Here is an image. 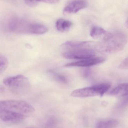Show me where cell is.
<instances>
[{"label": "cell", "mask_w": 128, "mask_h": 128, "mask_svg": "<svg viewBox=\"0 0 128 128\" xmlns=\"http://www.w3.org/2000/svg\"><path fill=\"white\" fill-rule=\"evenodd\" d=\"M9 28L12 32L19 34H41L48 31L47 28L42 24L19 18L11 20L9 24Z\"/></svg>", "instance_id": "cell-1"}, {"label": "cell", "mask_w": 128, "mask_h": 128, "mask_svg": "<svg viewBox=\"0 0 128 128\" xmlns=\"http://www.w3.org/2000/svg\"><path fill=\"white\" fill-rule=\"evenodd\" d=\"M126 41L127 39L124 34H113L109 40L97 43L95 50L106 53L116 52L124 48Z\"/></svg>", "instance_id": "cell-2"}, {"label": "cell", "mask_w": 128, "mask_h": 128, "mask_svg": "<svg viewBox=\"0 0 128 128\" xmlns=\"http://www.w3.org/2000/svg\"><path fill=\"white\" fill-rule=\"evenodd\" d=\"M3 83L13 92L17 94L25 93L30 88L28 79L22 74L6 78L3 80Z\"/></svg>", "instance_id": "cell-3"}, {"label": "cell", "mask_w": 128, "mask_h": 128, "mask_svg": "<svg viewBox=\"0 0 128 128\" xmlns=\"http://www.w3.org/2000/svg\"><path fill=\"white\" fill-rule=\"evenodd\" d=\"M110 87L109 84H101L76 90L72 92L71 96L76 98H87L98 96H102L109 90Z\"/></svg>", "instance_id": "cell-4"}, {"label": "cell", "mask_w": 128, "mask_h": 128, "mask_svg": "<svg viewBox=\"0 0 128 128\" xmlns=\"http://www.w3.org/2000/svg\"><path fill=\"white\" fill-rule=\"evenodd\" d=\"M0 110H7L23 114H31L35 109L30 104L24 101L17 100H0Z\"/></svg>", "instance_id": "cell-5"}, {"label": "cell", "mask_w": 128, "mask_h": 128, "mask_svg": "<svg viewBox=\"0 0 128 128\" xmlns=\"http://www.w3.org/2000/svg\"><path fill=\"white\" fill-rule=\"evenodd\" d=\"M95 54V50L91 49H77L64 52L62 56L67 59L83 60L93 58L94 57Z\"/></svg>", "instance_id": "cell-6"}, {"label": "cell", "mask_w": 128, "mask_h": 128, "mask_svg": "<svg viewBox=\"0 0 128 128\" xmlns=\"http://www.w3.org/2000/svg\"><path fill=\"white\" fill-rule=\"evenodd\" d=\"M25 114L7 110H0V120L5 122H19L25 120Z\"/></svg>", "instance_id": "cell-7"}, {"label": "cell", "mask_w": 128, "mask_h": 128, "mask_svg": "<svg viewBox=\"0 0 128 128\" xmlns=\"http://www.w3.org/2000/svg\"><path fill=\"white\" fill-rule=\"evenodd\" d=\"M106 60L103 57H93L83 59L76 62H71L65 65V67H88L102 64Z\"/></svg>", "instance_id": "cell-8"}, {"label": "cell", "mask_w": 128, "mask_h": 128, "mask_svg": "<svg viewBox=\"0 0 128 128\" xmlns=\"http://www.w3.org/2000/svg\"><path fill=\"white\" fill-rule=\"evenodd\" d=\"M86 6L87 2L85 0H74L65 7L63 14L65 15L76 14L85 8Z\"/></svg>", "instance_id": "cell-9"}, {"label": "cell", "mask_w": 128, "mask_h": 128, "mask_svg": "<svg viewBox=\"0 0 128 128\" xmlns=\"http://www.w3.org/2000/svg\"><path fill=\"white\" fill-rule=\"evenodd\" d=\"M95 42L91 41H68L62 45V46L72 49L88 48L94 50Z\"/></svg>", "instance_id": "cell-10"}, {"label": "cell", "mask_w": 128, "mask_h": 128, "mask_svg": "<svg viewBox=\"0 0 128 128\" xmlns=\"http://www.w3.org/2000/svg\"><path fill=\"white\" fill-rule=\"evenodd\" d=\"M90 34L91 37L94 39L103 41L112 37L113 34L108 32L101 27L94 26L92 28Z\"/></svg>", "instance_id": "cell-11"}, {"label": "cell", "mask_w": 128, "mask_h": 128, "mask_svg": "<svg viewBox=\"0 0 128 128\" xmlns=\"http://www.w3.org/2000/svg\"><path fill=\"white\" fill-rule=\"evenodd\" d=\"M110 95L117 97H124L127 96L128 84H121L115 87L109 92Z\"/></svg>", "instance_id": "cell-12"}, {"label": "cell", "mask_w": 128, "mask_h": 128, "mask_svg": "<svg viewBox=\"0 0 128 128\" xmlns=\"http://www.w3.org/2000/svg\"><path fill=\"white\" fill-rule=\"evenodd\" d=\"M73 25V22L69 20L60 19L58 20L56 22V27L59 31L65 32L68 31Z\"/></svg>", "instance_id": "cell-13"}, {"label": "cell", "mask_w": 128, "mask_h": 128, "mask_svg": "<svg viewBox=\"0 0 128 128\" xmlns=\"http://www.w3.org/2000/svg\"><path fill=\"white\" fill-rule=\"evenodd\" d=\"M119 122L116 120L101 121L98 122L95 128H118Z\"/></svg>", "instance_id": "cell-14"}, {"label": "cell", "mask_w": 128, "mask_h": 128, "mask_svg": "<svg viewBox=\"0 0 128 128\" xmlns=\"http://www.w3.org/2000/svg\"><path fill=\"white\" fill-rule=\"evenodd\" d=\"M8 59L4 55L0 54V74L4 72L8 66Z\"/></svg>", "instance_id": "cell-15"}, {"label": "cell", "mask_w": 128, "mask_h": 128, "mask_svg": "<svg viewBox=\"0 0 128 128\" xmlns=\"http://www.w3.org/2000/svg\"><path fill=\"white\" fill-rule=\"evenodd\" d=\"M50 73H52L53 74V78L56 81L64 84H66L67 83L68 80L66 76L62 75V74H59L54 73L53 71H50Z\"/></svg>", "instance_id": "cell-16"}, {"label": "cell", "mask_w": 128, "mask_h": 128, "mask_svg": "<svg viewBox=\"0 0 128 128\" xmlns=\"http://www.w3.org/2000/svg\"><path fill=\"white\" fill-rule=\"evenodd\" d=\"M55 120L53 118H50L47 121L45 124V127L47 128H51L54 126L55 124Z\"/></svg>", "instance_id": "cell-17"}, {"label": "cell", "mask_w": 128, "mask_h": 128, "mask_svg": "<svg viewBox=\"0 0 128 128\" xmlns=\"http://www.w3.org/2000/svg\"><path fill=\"white\" fill-rule=\"evenodd\" d=\"M82 76L84 78L88 77L91 74V70L90 68H86L83 69L81 72Z\"/></svg>", "instance_id": "cell-18"}, {"label": "cell", "mask_w": 128, "mask_h": 128, "mask_svg": "<svg viewBox=\"0 0 128 128\" xmlns=\"http://www.w3.org/2000/svg\"><path fill=\"white\" fill-rule=\"evenodd\" d=\"M24 1L27 5L31 7L37 6L38 3L37 0H24Z\"/></svg>", "instance_id": "cell-19"}, {"label": "cell", "mask_w": 128, "mask_h": 128, "mask_svg": "<svg viewBox=\"0 0 128 128\" xmlns=\"http://www.w3.org/2000/svg\"><path fill=\"white\" fill-rule=\"evenodd\" d=\"M60 0H37L38 2H44L50 4H56L58 3L60 1Z\"/></svg>", "instance_id": "cell-20"}, {"label": "cell", "mask_w": 128, "mask_h": 128, "mask_svg": "<svg viewBox=\"0 0 128 128\" xmlns=\"http://www.w3.org/2000/svg\"><path fill=\"white\" fill-rule=\"evenodd\" d=\"M119 68L122 69H127L128 68V59L125 58L120 64Z\"/></svg>", "instance_id": "cell-21"}, {"label": "cell", "mask_w": 128, "mask_h": 128, "mask_svg": "<svg viewBox=\"0 0 128 128\" xmlns=\"http://www.w3.org/2000/svg\"><path fill=\"white\" fill-rule=\"evenodd\" d=\"M5 90V88L2 85H0V93L4 92Z\"/></svg>", "instance_id": "cell-22"}]
</instances>
